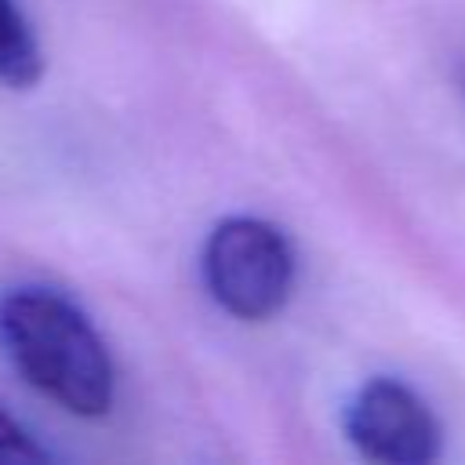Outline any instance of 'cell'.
<instances>
[{"label": "cell", "mask_w": 465, "mask_h": 465, "mask_svg": "<svg viewBox=\"0 0 465 465\" xmlns=\"http://www.w3.org/2000/svg\"><path fill=\"white\" fill-rule=\"evenodd\" d=\"M200 272L207 294L229 316L258 323L287 305L294 287V251L272 222L232 214L207 232Z\"/></svg>", "instance_id": "7a4b0ae2"}, {"label": "cell", "mask_w": 465, "mask_h": 465, "mask_svg": "<svg viewBox=\"0 0 465 465\" xmlns=\"http://www.w3.org/2000/svg\"><path fill=\"white\" fill-rule=\"evenodd\" d=\"M44 76L40 40L18 7V0H0V84L7 87H36Z\"/></svg>", "instance_id": "277c9868"}, {"label": "cell", "mask_w": 465, "mask_h": 465, "mask_svg": "<svg viewBox=\"0 0 465 465\" xmlns=\"http://www.w3.org/2000/svg\"><path fill=\"white\" fill-rule=\"evenodd\" d=\"M54 454L7 411L0 400V465H44Z\"/></svg>", "instance_id": "5b68a950"}, {"label": "cell", "mask_w": 465, "mask_h": 465, "mask_svg": "<svg viewBox=\"0 0 465 465\" xmlns=\"http://www.w3.org/2000/svg\"><path fill=\"white\" fill-rule=\"evenodd\" d=\"M345 436L363 458L381 465H429L443 443L425 400L396 378H371L356 389L345 407Z\"/></svg>", "instance_id": "3957f363"}, {"label": "cell", "mask_w": 465, "mask_h": 465, "mask_svg": "<svg viewBox=\"0 0 465 465\" xmlns=\"http://www.w3.org/2000/svg\"><path fill=\"white\" fill-rule=\"evenodd\" d=\"M0 349L11 367L76 418L113 407V356L87 312L54 287H11L0 294Z\"/></svg>", "instance_id": "6da1fadb"}]
</instances>
